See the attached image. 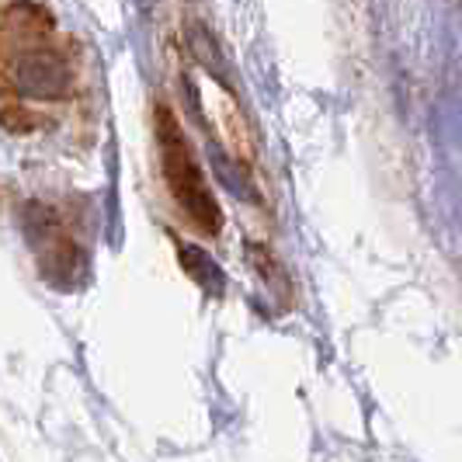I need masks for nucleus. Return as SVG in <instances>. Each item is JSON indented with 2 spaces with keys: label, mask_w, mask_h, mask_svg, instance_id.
<instances>
[{
  "label": "nucleus",
  "mask_w": 462,
  "mask_h": 462,
  "mask_svg": "<svg viewBox=\"0 0 462 462\" xmlns=\"http://www.w3.org/2000/svg\"><path fill=\"white\" fill-rule=\"evenodd\" d=\"M153 125H157V150H161V174L167 181V191L171 199L178 202V208L185 212V219L202 233H219L223 230V216H219V206L208 191L206 178L195 163V153L188 146L185 133L178 125L174 112L167 105H157L153 112Z\"/></svg>",
  "instance_id": "obj_1"
},
{
  "label": "nucleus",
  "mask_w": 462,
  "mask_h": 462,
  "mask_svg": "<svg viewBox=\"0 0 462 462\" xmlns=\"http://www.w3.org/2000/svg\"><path fill=\"white\" fill-rule=\"evenodd\" d=\"M139 4H150V0H139Z\"/></svg>",
  "instance_id": "obj_2"
}]
</instances>
